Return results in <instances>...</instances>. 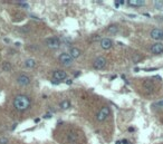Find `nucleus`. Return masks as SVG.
Listing matches in <instances>:
<instances>
[{
    "instance_id": "4be33fe9",
    "label": "nucleus",
    "mask_w": 163,
    "mask_h": 144,
    "mask_svg": "<svg viewBox=\"0 0 163 144\" xmlns=\"http://www.w3.org/2000/svg\"><path fill=\"white\" fill-rule=\"evenodd\" d=\"M68 140L69 141H72V142H74L76 140V137H75V135H73V134H69L68 135Z\"/></svg>"
},
{
    "instance_id": "aec40b11",
    "label": "nucleus",
    "mask_w": 163,
    "mask_h": 144,
    "mask_svg": "<svg viewBox=\"0 0 163 144\" xmlns=\"http://www.w3.org/2000/svg\"><path fill=\"white\" fill-rule=\"evenodd\" d=\"M125 2H126V1H125V0H116V1H115V6H116V7H117V6H119V5H123V3H125Z\"/></svg>"
},
{
    "instance_id": "f03ea898",
    "label": "nucleus",
    "mask_w": 163,
    "mask_h": 144,
    "mask_svg": "<svg viewBox=\"0 0 163 144\" xmlns=\"http://www.w3.org/2000/svg\"><path fill=\"white\" fill-rule=\"evenodd\" d=\"M110 113H111L110 107H107V106H103V107L98 111L97 115H96V120H97L98 122H103V121L106 120V117L110 115Z\"/></svg>"
},
{
    "instance_id": "bb28decb",
    "label": "nucleus",
    "mask_w": 163,
    "mask_h": 144,
    "mask_svg": "<svg viewBox=\"0 0 163 144\" xmlns=\"http://www.w3.org/2000/svg\"><path fill=\"white\" fill-rule=\"evenodd\" d=\"M5 43H10V39L9 38H5Z\"/></svg>"
},
{
    "instance_id": "7ed1b4c3",
    "label": "nucleus",
    "mask_w": 163,
    "mask_h": 144,
    "mask_svg": "<svg viewBox=\"0 0 163 144\" xmlns=\"http://www.w3.org/2000/svg\"><path fill=\"white\" fill-rule=\"evenodd\" d=\"M46 45L48 46V48L51 49H58L60 46V42L57 37H49L46 39Z\"/></svg>"
},
{
    "instance_id": "b1692460",
    "label": "nucleus",
    "mask_w": 163,
    "mask_h": 144,
    "mask_svg": "<svg viewBox=\"0 0 163 144\" xmlns=\"http://www.w3.org/2000/svg\"><path fill=\"white\" fill-rule=\"evenodd\" d=\"M51 84H54V85H58V84H59V82L55 81V79H51Z\"/></svg>"
},
{
    "instance_id": "f3484780",
    "label": "nucleus",
    "mask_w": 163,
    "mask_h": 144,
    "mask_svg": "<svg viewBox=\"0 0 163 144\" xmlns=\"http://www.w3.org/2000/svg\"><path fill=\"white\" fill-rule=\"evenodd\" d=\"M2 69L3 71H10V69H11V64L10 63H8V61H5V63L2 64Z\"/></svg>"
},
{
    "instance_id": "c756f323",
    "label": "nucleus",
    "mask_w": 163,
    "mask_h": 144,
    "mask_svg": "<svg viewBox=\"0 0 163 144\" xmlns=\"http://www.w3.org/2000/svg\"><path fill=\"white\" fill-rule=\"evenodd\" d=\"M80 75V73H75V76H76V77H77V76H79Z\"/></svg>"
},
{
    "instance_id": "5701e85b",
    "label": "nucleus",
    "mask_w": 163,
    "mask_h": 144,
    "mask_svg": "<svg viewBox=\"0 0 163 144\" xmlns=\"http://www.w3.org/2000/svg\"><path fill=\"white\" fill-rule=\"evenodd\" d=\"M18 3H19V5L20 6H22V7H28V5H27V2H25V1H19V2H18Z\"/></svg>"
},
{
    "instance_id": "f8f14e48",
    "label": "nucleus",
    "mask_w": 163,
    "mask_h": 144,
    "mask_svg": "<svg viewBox=\"0 0 163 144\" xmlns=\"http://www.w3.org/2000/svg\"><path fill=\"white\" fill-rule=\"evenodd\" d=\"M126 2L132 7H141V6H143L145 3V1L144 0H129Z\"/></svg>"
},
{
    "instance_id": "39448f33",
    "label": "nucleus",
    "mask_w": 163,
    "mask_h": 144,
    "mask_svg": "<svg viewBox=\"0 0 163 144\" xmlns=\"http://www.w3.org/2000/svg\"><path fill=\"white\" fill-rule=\"evenodd\" d=\"M53 78L55 81L60 83L61 81H65L66 78H67V73L64 71H60V69H57V71H55L53 73Z\"/></svg>"
},
{
    "instance_id": "9b49d317",
    "label": "nucleus",
    "mask_w": 163,
    "mask_h": 144,
    "mask_svg": "<svg viewBox=\"0 0 163 144\" xmlns=\"http://www.w3.org/2000/svg\"><path fill=\"white\" fill-rule=\"evenodd\" d=\"M68 54L73 57V59H75V58H78V57L80 56V51H79V49L76 48V47H72V48H69Z\"/></svg>"
},
{
    "instance_id": "1a4fd4ad",
    "label": "nucleus",
    "mask_w": 163,
    "mask_h": 144,
    "mask_svg": "<svg viewBox=\"0 0 163 144\" xmlns=\"http://www.w3.org/2000/svg\"><path fill=\"white\" fill-rule=\"evenodd\" d=\"M17 83L20 86H27L30 84V78L27 75H25V74H21V75H19L17 77Z\"/></svg>"
},
{
    "instance_id": "0eeeda50",
    "label": "nucleus",
    "mask_w": 163,
    "mask_h": 144,
    "mask_svg": "<svg viewBox=\"0 0 163 144\" xmlns=\"http://www.w3.org/2000/svg\"><path fill=\"white\" fill-rule=\"evenodd\" d=\"M151 53L153 55H161L163 54V44L161 43H155L151 46Z\"/></svg>"
},
{
    "instance_id": "2eb2a0df",
    "label": "nucleus",
    "mask_w": 163,
    "mask_h": 144,
    "mask_svg": "<svg viewBox=\"0 0 163 144\" xmlns=\"http://www.w3.org/2000/svg\"><path fill=\"white\" fill-rule=\"evenodd\" d=\"M144 88H145V90L148 92V93H152L154 89V86L152 85V83H148V82H145L144 83Z\"/></svg>"
},
{
    "instance_id": "dca6fc26",
    "label": "nucleus",
    "mask_w": 163,
    "mask_h": 144,
    "mask_svg": "<svg viewBox=\"0 0 163 144\" xmlns=\"http://www.w3.org/2000/svg\"><path fill=\"white\" fill-rule=\"evenodd\" d=\"M107 31L112 35H115L117 32V26L116 25H111V26H108V27H107Z\"/></svg>"
},
{
    "instance_id": "f257e3e1",
    "label": "nucleus",
    "mask_w": 163,
    "mask_h": 144,
    "mask_svg": "<svg viewBox=\"0 0 163 144\" xmlns=\"http://www.w3.org/2000/svg\"><path fill=\"white\" fill-rule=\"evenodd\" d=\"M14 106L17 111H20V112H24L27 108H29L30 106V100L27 96L25 95H18L15 97L14 100Z\"/></svg>"
},
{
    "instance_id": "393cba45",
    "label": "nucleus",
    "mask_w": 163,
    "mask_h": 144,
    "mask_svg": "<svg viewBox=\"0 0 163 144\" xmlns=\"http://www.w3.org/2000/svg\"><path fill=\"white\" fill-rule=\"evenodd\" d=\"M66 84H67V85H72V84H73V81H72V79H67V81H66Z\"/></svg>"
},
{
    "instance_id": "a211bd4d",
    "label": "nucleus",
    "mask_w": 163,
    "mask_h": 144,
    "mask_svg": "<svg viewBox=\"0 0 163 144\" xmlns=\"http://www.w3.org/2000/svg\"><path fill=\"white\" fill-rule=\"evenodd\" d=\"M154 7H155L156 9H162V7H163V1H161V0H159V1H155V2H154Z\"/></svg>"
},
{
    "instance_id": "a878e982",
    "label": "nucleus",
    "mask_w": 163,
    "mask_h": 144,
    "mask_svg": "<svg viewBox=\"0 0 163 144\" xmlns=\"http://www.w3.org/2000/svg\"><path fill=\"white\" fill-rule=\"evenodd\" d=\"M49 117H51V115H49V114L44 115V118H49Z\"/></svg>"
},
{
    "instance_id": "6ab92c4d",
    "label": "nucleus",
    "mask_w": 163,
    "mask_h": 144,
    "mask_svg": "<svg viewBox=\"0 0 163 144\" xmlns=\"http://www.w3.org/2000/svg\"><path fill=\"white\" fill-rule=\"evenodd\" d=\"M0 144H8V139L7 137H0Z\"/></svg>"
},
{
    "instance_id": "412c9836",
    "label": "nucleus",
    "mask_w": 163,
    "mask_h": 144,
    "mask_svg": "<svg viewBox=\"0 0 163 144\" xmlns=\"http://www.w3.org/2000/svg\"><path fill=\"white\" fill-rule=\"evenodd\" d=\"M155 106H158V107H163V100L159 101V102L155 103Z\"/></svg>"
},
{
    "instance_id": "423d86ee",
    "label": "nucleus",
    "mask_w": 163,
    "mask_h": 144,
    "mask_svg": "<svg viewBox=\"0 0 163 144\" xmlns=\"http://www.w3.org/2000/svg\"><path fill=\"white\" fill-rule=\"evenodd\" d=\"M93 66H94L95 69H103L105 66H106V59L103 56H100L94 60L93 63Z\"/></svg>"
},
{
    "instance_id": "ddd939ff",
    "label": "nucleus",
    "mask_w": 163,
    "mask_h": 144,
    "mask_svg": "<svg viewBox=\"0 0 163 144\" xmlns=\"http://www.w3.org/2000/svg\"><path fill=\"white\" fill-rule=\"evenodd\" d=\"M24 65H25V67H26V68L31 69V68H34V67H35V65H36V61H35L34 59L29 58V59H26V60H25Z\"/></svg>"
},
{
    "instance_id": "9d476101",
    "label": "nucleus",
    "mask_w": 163,
    "mask_h": 144,
    "mask_svg": "<svg viewBox=\"0 0 163 144\" xmlns=\"http://www.w3.org/2000/svg\"><path fill=\"white\" fill-rule=\"evenodd\" d=\"M112 45H113V43L110 38H103L101 40V47L103 49H110L112 47Z\"/></svg>"
},
{
    "instance_id": "20e7f679",
    "label": "nucleus",
    "mask_w": 163,
    "mask_h": 144,
    "mask_svg": "<svg viewBox=\"0 0 163 144\" xmlns=\"http://www.w3.org/2000/svg\"><path fill=\"white\" fill-rule=\"evenodd\" d=\"M73 57L68 54V53H63V54L59 55V61H60L63 65L65 66H69L72 63H73Z\"/></svg>"
},
{
    "instance_id": "6e6552de",
    "label": "nucleus",
    "mask_w": 163,
    "mask_h": 144,
    "mask_svg": "<svg viewBox=\"0 0 163 144\" xmlns=\"http://www.w3.org/2000/svg\"><path fill=\"white\" fill-rule=\"evenodd\" d=\"M150 35H151V38L155 39V40H161V39H163V30L159 29V28L152 29L151 32H150Z\"/></svg>"
},
{
    "instance_id": "cd10ccee",
    "label": "nucleus",
    "mask_w": 163,
    "mask_h": 144,
    "mask_svg": "<svg viewBox=\"0 0 163 144\" xmlns=\"http://www.w3.org/2000/svg\"><path fill=\"white\" fill-rule=\"evenodd\" d=\"M40 122V118H36V120H35V123H39Z\"/></svg>"
},
{
    "instance_id": "4468645a",
    "label": "nucleus",
    "mask_w": 163,
    "mask_h": 144,
    "mask_svg": "<svg viewBox=\"0 0 163 144\" xmlns=\"http://www.w3.org/2000/svg\"><path fill=\"white\" fill-rule=\"evenodd\" d=\"M69 107H71V101L65 100V101H61L60 102V108L61 110H68Z\"/></svg>"
},
{
    "instance_id": "c85d7f7f",
    "label": "nucleus",
    "mask_w": 163,
    "mask_h": 144,
    "mask_svg": "<svg viewBox=\"0 0 163 144\" xmlns=\"http://www.w3.org/2000/svg\"><path fill=\"white\" fill-rule=\"evenodd\" d=\"M115 144H122V141H116V143Z\"/></svg>"
}]
</instances>
